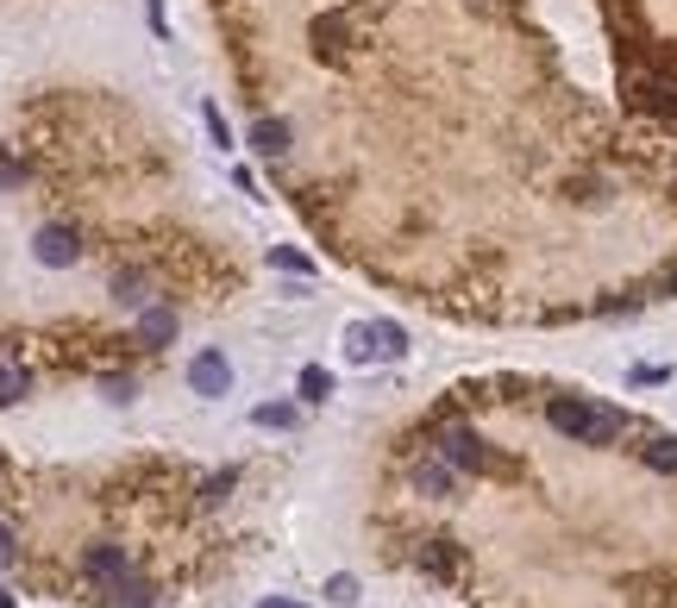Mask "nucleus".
<instances>
[{"label":"nucleus","mask_w":677,"mask_h":608,"mask_svg":"<svg viewBox=\"0 0 677 608\" xmlns=\"http://www.w3.org/2000/svg\"><path fill=\"white\" fill-rule=\"evenodd\" d=\"M32 252H38V264H50V270H70L75 257H82V239H75V227H45L32 239Z\"/></svg>","instance_id":"obj_5"},{"label":"nucleus","mask_w":677,"mask_h":608,"mask_svg":"<svg viewBox=\"0 0 677 608\" xmlns=\"http://www.w3.org/2000/svg\"><path fill=\"white\" fill-rule=\"evenodd\" d=\"M421 564H426V571H439V577H451V571H458V552H451L446 539H433V546L421 552Z\"/></svg>","instance_id":"obj_16"},{"label":"nucleus","mask_w":677,"mask_h":608,"mask_svg":"<svg viewBox=\"0 0 677 608\" xmlns=\"http://www.w3.org/2000/svg\"><path fill=\"white\" fill-rule=\"evenodd\" d=\"M82 577L100 583V589H120V583L132 577V558H125V546H88V552H82Z\"/></svg>","instance_id":"obj_3"},{"label":"nucleus","mask_w":677,"mask_h":608,"mask_svg":"<svg viewBox=\"0 0 677 608\" xmlns=\"http://www.w3.org/2000/svg\"><path fill=\"white\" fill-rule=\"evenodd\" d=\"M408 352V332L396 320H371V327H351V357L371 364V357H401Z\"/></svg>","instance_id":"obj_1"},{"label":"nucleus","mask_w":677,"mask_h":608,"mask_svg":"<svg viewBox=\"0 0 677 608\" xmlns=\"http://www.w3.org/2000/svg\"><path fill=\"white\" fill-rule=\"evenodd\" d=\"M0 608H13V596H7V589H0Z\"/></svg>","instance_id":"obj_27"},{"label":"nucleus","mask_w":677,"mask_h":608,"mask_svg":"<svg viewBox=\"0 0 677 608\" xmlns=\"http://www.w3.org/2000/svg\"><path fill=\"white\" fill-rule=\"evenodd\" d=\"M251 421H257V427H270V433H282V427H295V408H289V402H264Z\"/></svg>","instance_id":"obj_15"},{"label":"nucleus","mask_w":677,"mask_h":608,"mask_svg":"<svg viewBox=\"0 0 677 608\" xmlns=\"http://www.w3.org/2000/svg\"><path fill=\"white\" fill-rule=\"evenodd\" d=\"M326 596H333V603H358V577H333L326 583Z\"/></svg>","instance_id":"obj_21"},{"label":"nucleus","mask_w":677,"mask_h":608,"mask_svg":"<svg viewBox=\"0 0 677 608\" xmlns=\"http://www.w3.org/2000/svg\"><path fill=\"white\" fill-rule=\"evenodd\" d=\"M621 414H615V408H596V414H590V433H583V446H608V439H621Z\"/></svg>","instance_id":"obj_11"},{"label":"nucleus","mask_w":677,"mask_h":608,"mask_svg":"<svg viewBox=\"0 0 677 608\" xmlns=\"http://www.w3.org/2000/svg\"><path fill=\"white\" fill-rule=\"evenodd\" d=\"M646 464H652V471H665V477H677V439H672V433L646 446Z\"/></svg>","instance_id":"obj_14"},{"label":"nucleus","mask_w":677,"mask_h":608,"mask_svg":"<svg viewBox=\"0 0 677 608\" xmlns=\"http://www.w3.org/2000/svg\"><path fill=\"white\" fill-rule=\"evenodd\" d=\"M665 295H677V270H672V282H665Z\"/></svg>","instance_id":"obj_26"},{"label":"nucleus","mask_w":677,"mask_h":608,"mask_svg":"<svg viewBox=\"0 0 677 608\" xmlns=\"http://www.w3.org/2000/svg\"><path fill=\"white\" fill-rule=\"evenodd\" d=\"M189 389H195V396H226V389H232V364H226L220 352L189 357Z\"/></svg>","instance_id":"obj_6"},{"label":"nucleus","mask_w":677,"mask_h":608,"mask_svg":"<svg viewBox=\"0 0 677 608\" xmlns=\"http://www.w3.org/2000/svg\"><path fill=\"white\" fill-rule=\"evenodd\" d=\"M0 182H20V163H7V157H0Z\"/></svg>","instance_id":"obj_23"},{"label":"nucleus","mask_w":677,"mask_h":608,"mask_svg":"<svg viewBox=\"0 0 677 608\" xmlns=\"http://www.w3.org/2000/svg\"><path fill=\"white\" fill-rule=\"evenodd\" d=\"M251 145L264 157H282L289 151V120H257V126H251Z\"/></svg>","instance_id":"obj_9"},{"label":"nucleus","mask_w":677,"mask_h":608,"mask_svg":"<svg viewBox=\"0 0 677 608\" xmlns=\"http://www.w3.org/2000/svg\"><path fill=\"white\" fill-rule=\"evenodd\" d=\"M25 389H32V377H25L20 364H0V408L25 402Z\"/></svg>","instance_id":"obj_12"},{"label":"nucleus","mask_w":677,"mask_h":608,"mask_svg":"<svg viewBox=\"0 0 677 608\" xmlns=\"http://www.w3.org/2000/svg\"><path fill=\"white\" fill-rule=\"evenodd\" d=\"M590 414H596V402H577V396H558V402L546 408V421L558 433H571V439H583V433H590Z\"/></svg>","instance_id":"obj_7"},{"label":"nucleus","mask_w":677,"mask_h":608,"mask_svg":"<svg viewBox=\"0 0 677 608\" xmlns=\"http://www.w3.org/2000/svg\"><path fill=\"white\" fill-rule=\"evenodd\" d=\"M150 596H157V589H150L145 577H125L120 589H113V608H150Z\"/></svg>","instance_id":"obj_13"},{"label":"nucleus","mask_w":677,"mask_h":608,"mask_svg":"<svg viewBox=\"0 0 677 608\" xmlns=\"http://www.w3.org/2000/svg\"><path fill=\"white\" fill-rule=\"evenodd\" d=\"M7 558H13V533L0 527V564H7Z\"/></svg>","instance_id":"obj_24"},{"label":"nucleus","mask_w":677,"mask_h":608,"mask_svg":"<svg viewBox=\"0 0 677 608\" xmlns=\"http://www.w3.org/2000/svg\"><path fill=\"white\" fill-rule=\"evenodd\" d=\"M113 302L145 307V277H113Z\"/></svg>","instance_id":"obj_18"},{"label":"nucleus","mask_w":677,"mask_h":608,"mask_svg":"<svg viewBox=\"0 0 677 608\" xmlns=\"http://www.w3.org/2000/svg\"><path fill=\"white\" fill-rule=\"evenodd\" d=\"M239 483V471H220V477H207V489H201V502H226V489Z\"/></svg>","instance_id":"obj_20"},{"label":"nucleus","mask_w":677,"mask_h":608,"mask_svg":"<svg viewBox=\"0 0 677 608\" xmlns=\"http://www.w3.org/2000/svg\"><path fill=\"white\" fill-rule=\"evenodd\" d=\"M439 458L451 471H489V452H483V439L471 427H439Z\"/></svg>","instance_id":"obj_4"},{"label":"nucleus","mask_w":677,"mask_h":608,"mask_svg":"<svg viewBox=\"0 0 677 608\" xmlns=\"http://www.w3.org/2000/svg\"><path fill=\"white\" fill-rule=\"evenodd\" d=\"M414 489L421 496H451L458 489V471H451L446 458H414Z\"/></svg>","instance_id":"obj_8"},{"label":"nucleus","mask_w":677,"mask_h":608,"mask_svg":"<svg viewBox=\"0 0 677 608\" xmlns=\"http://www.w3.org/2000/svg\"><path fill=\"white\" fill-rule=\"evenodd\" d=\"M270 264H276V270H295V277H314V264H307L301 252H289V245H276V252H270Z\"/></svg>","instance_id":"obj_19"},{"label":"nucleus","mask_w":677,"mask_h":608,"mask_svg":"<svg viewBox=\"0 0 677 608\" xmlns=\"http://www.w3.org/2000/svg\"><path fill=\"white\" fill-rule=\"evenodd\" d=\"M301 396H307V402H326V396H333V377H326L321 364H307V370H301Z\"/></svg>","instance_id":"obj_17"},{"label":"nucleus","mask_w":677,"mask_h":608,"mask_svg":"<svg viewBox=\"0 0 677 608\" xmlns=\"http://www.w3.org/2000/svg\"><path fill=\"white\" fill-rule=\"evenodd\" d=\"M170 332H176L170 307H145V314H138V339H150V345H170Z\"/></svg>","instance_id":"obj_10"},{"label":"nucleus","mask_w":677,"mask_h":608,"mask_svg":"<svg viewBox=\"0 0 677 608\" xmlns=\"http://www.w3.org/2000/svg\"><path fill=\"white\" fill-rule=\"evenodd\" d=\"M207 132H214V145H232V132H226V120L214 113V107H207Z\"/></svg>","instance_id":"obj_22"},{"label":"nucleus","mask_w":677,"mask_h":608,"mask_svg":"<svg viewBox=\"0 0 677 608\" xmlns=\"http://www.w3.org/2000/svg\"><path fill=\"white\" fill-rule=\"evenodd\" d=\"M264 608H301V603H282V596H270V603H264Z\"/></svg>","instance_id":"obj_25"},{"label":"nucleus","mask_w":677,"mask_h":608,"mask_svg":"<svg viewBox=\"0 0 677 608\" xmlns=\"http://www.w3.org/2000/svg\"><path fill=\"white\" fill-rule=\"evenodd\" d=\"M627 88H633V107H640V113L677 120V76L672 70H646V76H633Z\"/></svg>","instance_id":"obj_2"}]
</instances>
